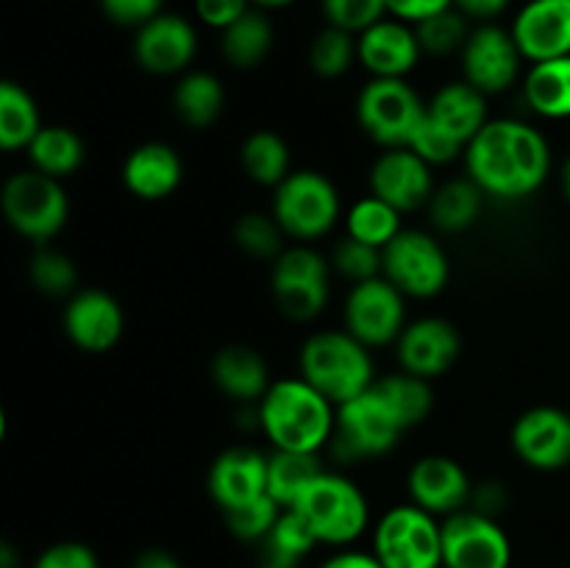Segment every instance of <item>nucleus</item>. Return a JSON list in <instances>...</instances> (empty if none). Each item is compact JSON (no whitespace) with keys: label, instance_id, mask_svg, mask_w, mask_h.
<instances>
[{"label":"nucleus","instance_id":"9d476101","mask_svg":"<svg viewBox=\"0 0 570 568\" xmlns=\"http://www.w3.org/2000/svg\"><path fill=\"white\" fill-rule=\"evenodd\" d=\"M426 115V104L417 98L406 78H373L356 98V117L373 143L384 148H406Z\"/></svg>","mask_w":570,"mask_h":568},{"label":"nucleus","instance_id":"ea45409f","mask_svg":"<svg viewBox=\"0 0 570 568\" xmlns=\"http://www.w3.org/2000/svg\"><path fill=\"white\" fill-rule=\"evenodd\" d=\"M356 56V37L343 28L326 26L309 45V67L321 78H340L351 70Z\"/></svg>","mask_w":570,"mask_h":568},{"label":"nucleus","instance_id":"f3484780","mask_svg":"<svg viewBox=\"0 0 570 568\" xmlns=\"http://www.w3.org/2000/svg\"><path fill=\"white\" fill-rule=\"evenodd\" d=\"M406 490H410L412 505L423 507L443 521L471 507L473 482L456 460L445 454H429L410 468Z\"/></svg>","mask_w":570,"mask_h":568},{"label":"nucleus","instance_id":"f704fd0d","mask_svg":"<svg viewBox=\"0 0 570 568\" xmlns=\"http://www.w3.org/2000/svg\"><path fill=\"white\" fill-rule=\"evenodd\" d=\"M404 232L401 226V212L390 206L387 200L367 195V198L356 200L345 215V234L362 243L373 245V248H387L399 234Z\"/></svg>","mask_w":570,"mask_h":568},{"label":"nucleus","instance_id":"c85d7f7f","mask_svg":"<svg viewBox=\"0 0 570 568\" xmlns=\"http://www.w3.org/2000/svg\"><path fill=\"white\" fill-rule=\"evenodd\" d=\"M484 189L473 182L471 176L451 178L443 187L434 189L432 200H429V215L432 223L445 234H456L471 228L479 221L484 206Z\"/></svg>","mask_w":570,"mask_h":568},{"label":"nucleus","instance_id":"20e7f679","mask_svg":"<svg viewBox=\"0 0 570 568\" xmlns=\"http://www.w3.org/2000/svg\"><path fill=\"white\" fill-rule=\"evenodd\" d=\"M293 510L304 516L317 543L334 546V549H348L354 540L365 535L367 523H371V507H367L365 493L343 473L323 471L321 477L312 479Z\"/></svg>","mask_w":570,"mask_h":568},{"label":"nucleus","instance_id":"de8ad7c7","mask_svg":"<svg viewBox=\"0 0 570 568\" xmlns=\"http://www.w3.org/2000/svg\"><path fill=\"white\" fill-rule=\"evenodd\" d=\"M106 20L122 28H142L154 17L161 14L165 0H98Z\"/></svg>","mask_w":570,"mask_h":568},{"label":"nucleus","instance_id":"5fc2aeb1","mask_svg":"<svg viewBox=\"0 0 570 568\" xmlns=\"http://www.w3.org/2000/svg\"><path fill=\"white\" fill-rule=\"evenodd\" d=\"M131 568H184L173 551L167 549H145L134 557Z\"/></svg>","mask_w":570,"mask_h":568},{"label":"nucleus","instance_id":"ddd939ff","mask_svg":"<svg viewBox=\"0 0 570 568\" xmlns=\"http://www.w3.org/2000/svg\"><path fill=\"white\" fill-rule=\"evenodd\" d=\"M343 317L345 332L367 349H382L395 343L406 329V295L384 276L354 284L345 298Z\"/></svg>","mask_w":570,"mask_h":568},{"label":"nucleus","instance_id":"f257e3e1","mask_svg":"<svg viewBox=\"0 0 570 568\" xmlns=\"http://www.w3.org/2000/svg\"><path fill=\"white\" fill-rule=\"evenodd\" d=\"M468 176L488 195L518 200L538 193L551 173L549 139L512 117L490 120L465 148Z\"/></svg>","mask_w":570,"mask_h":568},{"label":"nucleus","instance_id":"49530a36","mask_svg":"<svg viewBox=\"0 0 570 568\" xmlns=\"http://www.w3.org/2000/svg\"><path fill=\"white\" fill-rule=\"evenodd\" d=\"M33 568H100V560L81 540H56L39 551Z\"/></svg>","mask_w":570,"mask_h":568},{"label":"nucleus","instance_id":"1a4fd4ad","mask_svg":"<svg viewBox=\"0 0 570 568\" xmlns=\"http://www.w3.org/2000/svg\"><path fill=\"white\" fill-rule=\"evenodd\" d=\"M332 262L309 243L284 248L273 262V298L289 321H312L328 304L332 293Z\"/></svg>","mask_w":570,"mask_h":568},{"label":"nucleus","instance_id":"7ed1b4c3","mask_svg":"<svg viewBox=\"0 0 570 568\" xmlns=\"http://www.w3.org/2000/svg\"><path fill=\"white\" fill-rule=\"evenodd\" d=\"M301 376L321 390L334 407L348 404L376 384L373 360L365 343L351 332H317L301 345Z\"/></svg>","mask_w":570,"mask_h":568},{"label":"nucleus","instance_id":"58836bf2","mask_svg":"<svg viewBox=\"0 0 570 568\" xmlns=\"http://www.w3.org/2000/svg\"><path fill=\"white\" fill-rule=\"evenodd\" d=\"M284 228L278 221L265 212H245L237 223H234V243L239 251H245L254 259H273L276 262L284 251Z\"/></svg>","mask_w":570,"mask_h":568},{"label":"nucleus","instance_id":"a211bd4d","mask_svg":"<svg viewBox=\"0 0 570 568\" xmlns=\"http://www.w3.org/2000/svg\"><path fill=\"white\" fill-rule=\"evenodd\" d=\"M371 195L404 215L426 206L434 195L432 165L410 148H387L371 167Z\"/></svg>","mask_w":570,"mask_h":568},{"label":"nucleus","instance_id":"423d86ee","mask_svg":"<svg viewBox=\"0 0 570 568\" xmlns=\"http://www.w3.org/2000/svg\"><path fill=\"white\" fill-rule=\"evenodd\" d=\"M371 551L384 568H443V521L412 501L390 507L373 529Z\"/></svg>","mask_w":570,"mask_h":568},{"label":"nucleus","instance_id":"72a5a7b5","mask_svg":"<svg viewBox=\"0 0 570 568\" xmlns=\"http://www.w3.org/2000/svg\"><path fill=\"white\" fill-rule=\"evenodd\" d=\"M323 466L321 457L309 451H282L276 449L267 457V493L289 510L304 493L306 484L321 477Z\"/></svg>","mask_w":570,"mask_h":568},{"label":"nucleus","instance_id":"4d7b16f0","mask_svg":"<svg viewBox=\"0 0 570 568\" xmlns=\"http://www.w3.org/2000/svg\"><path fill=\"white\" fill-rule=\"evenodd\" d=\"M560 182H562V193H566V198L570 200V156L566 159V165H562Z\"/></svg>","mask_w":570,"mask_h":568},{"label":"nucleus","instance_id":"6e6d98bb","mask_svg":"<svg viewBox=\"0 0 570 568\" xmlns=\"http://www.w3.org/2000/svg\"><path fill=\"white\" fill-rule=\"evenodd\" d=\"M250 3H254L256 9L267 11V9H284V6H293L295 0H250Z\"/></svg>","mask_w":570,"mask_h":568},{"label":"nucleus","instance_id":"2f4dec72","mask_svg":"<svg viewBox=\"0 0 570 568\" xmlns=\"http://www.w3.org/2000/svg\"><path fill=\"white\" fill-rule=\"evenodd\" d=\"M83 139L67 126H42V131L28 145V159L33 170L53 178H67L83 165Z\"/></svg>","mask_w":570,"mask_h":568},{"label":"nucleus","instance_id":"4be33fe9","mask_svg":"<svg viewBox=\"0 0 570 568\" xmlns=\"http://www.w3.org/2000/svg\"><path fill=\"white\" fill-rule=\"evenodd\" d=\"M512 37L532 65L570 56V0H529L515 14Z\"/></svg>","mask_w":570,"mask_h":568},{"label":"nucleus","instance_id":"7c9ffc66","mask_svg":"<svg viewBox=\"0 0 570 568\" xmlns=\"http://www.w3.org/2000/svg\"><path fill=\"white\" fill-rule=\"evenodd\" d=\"M220 50L237 70H254L273 50V22L262 9H250L234 26L223 31Z\"/></svg>","mask_w":570,"mask_h":568},{"label":"nucleus","instance_id":"2eb2a0df","mask_svg":"<svg viewBox=\"0 0 570 568\" xmlns=\"http://www.w3.org/2000/svg\"><path fill=\"white\" fill-rule=\"evenodd\" d=\"M512 449L534 471L570 466V412L562 407H532L512 427Z\"/></svg>","mask_w":570,"mask_h":568},{"label":"nucleus","instance_id":"bb28decb","mask_svg":"<svg viewBox=\"0 0 570 568\" xmlns=\"http://www.w3.org/2000/svg\"><path fill=\"white\" fill-rule=\"evenodd\" d=\"M523 98L546 120L570 117V56L538 61L523 78Z\"/></svg>","mask_w":570,"mask_h":568},{"label":"nucleus","instance_id":"39448f33","mask_svg":"<svg viewBox=\"0 0 570 568\" xmlns=\"http://www.w3.org/2000/svg\"><path fill=\"white\" fill-rule=\"evenodd\" d=\"M404 423L399 421L376 384L348 404L337 407V427L332 434V454L343 466L384 457L399 445L404 434Z\"/></svg>","mask_w":570,"mask_h":568},{"label":"nucleus","instance_id":"5701e85b","mask_svg":"<svg viewBox=\"0 0 570 568\" xmlns=\"http://www.w3.org/2000/svg\"><path fill=\"white\" fill-rule=\"evenodd\" d=\"M209 496L220 512L237 510L267 496V457L248 445L223 451L212 462Z\"/></svg>","mask_w":570,"mask_h":568},{"label":"nucleus","instance_id":"e433bc0d","mask_svg":"<svg viewBox=\"0 0 570 568\" xmlns=\"http://www.w3.org/2000/svg\"><path fill=\"white\" fill-rule=\"evenodd\" d=\"M376 390L384 395V401L390 404V410L399 415V421L404 423V429L417 427L429 418L434 407L432 384L429 379L415 376V373H393V376H384L376 382Z\"/></svg>","mask_w":570,"mask_h":568},{"label":"nucleus","instance_id":"4c0bfd02","mask_svg":"<svg viewBox=\"0 0 570 568\" xmlns=\"http://www.w3.org/2000/svg\"><path fill=\"white\" fill-rule=\"evenodd\" d=\"M468 20H471V17L462 14L456 6H451V9L440 11V14L417 22L415 33H417V42H421L423 53L449 56V53H456V50L462 53V48H465L468 37H471V31H473V28L468 26Z\"/></svg>","mask_w":570,"mask_h":568},{"label":"nucleus","instance_id":"a19ab883","mask_svg":"<svg viewBox=\"0 0 570 568\" xmlns=\"http://www.w3.org/2000/svg\"><path fill=\"white\" fill-rule=\"evenodd\" d=\"M28 276H31V284L39 290V293L53 295V298L76 293V284H78L76 262L56 248H45L42 245V248L33 254L31 267H28Z\"/></svg>","mask_w":570,"mask_h":568},{"label":"nucleus","instance_id":"6ab92c4d","mask_svg":"<svg viewBox=\"0 0 570 568\" xmlns=\"http://www.w3.org/2000/svg\"><path fill=\"white\" fill-rule=\"evenodd\" d=\"M61 323H65V334L70 337V343L87 354H104V351L115 349L126 329V317H122L115 295L95 287L78 290L70 295Z\"/></svg>","mask_w":570,"mask_h":568},{"label":"nucleus","instance_id":"a878e982","mask_svg":"<svg viewBox=\"0 0 570 568\" xmlns=\"http://www.w3.org/2000/svg\"><path fill=\"white\" fill-rule=\"evenodd\" d=\"M212 382L239 404H259L271 390V368L250 345H226L212 360Z\"/></svg>","mask_w":570,"mask_h":568},{"label":"nucleus","instance_id":"a18cd8bd","mask_svg":"<svg viewBox=\"0 0 570 568\" xmlns=\"http://www.w3.org/2000/svg\"><path fill=\"white\" fill-rule=\"evenodd\" d=\"M406 148L415 150V154L421 156V159H426L429 165H449V161H454L456 156L465 154V148H462L460 143H454L449 134L440 131L434 123H429L426 115H423L421 126L415 128V134H412Z\"/></svg>","mask_w":570,"mask_h":568},{"label":"nucleus","instance_id":"37998d69","mask_svg":"<svg viewBox=\"0 0 570 568\" xmlns=\"http://www.w3.org/2000/svg\"><path fill=\"white\" fill-rule=\"evenodd\" d=\"M332 267L348 282L362 284L379 278L384 273V254L382 248H373V245L362 243L345 234L337 245H334L332 254Z\"/></svg>","mask_w":570,"mask_h":568},{"label":"nucleus","instance_id":"c756f323","mask_svg":"<svg viewBox=\"0 0 570 568\" xmlns=\"http://www.w3.org/2000/svg\"><path fill=\"white\" fill-rule=\"evenodd\" d=\"M317 546L315 532L298 510H284L276 527L259 543V568H301Z\"/></svg>","mask_w":570,"mask_h":568},{"label":"nucleus","instance_id":"9b49d317","mask_svg":"<svg viewBox=\"0 0 570 568\" xmlns=\"http://www.w3.org/2000/svg\"><path fill=\"white\" fill-rule=\"evenodd\" d=\"M384 254V273L390 284L410 298H434L445 290L451 276V262L440 239L432 234L404 228Z\"/></svg>","mask_w":570,"mask_h":568},{"label":"nucleus","instance_id":"473e14b6","mask_svg":"<svg viewBox=\"0 0 570 568\" xmlns=\"http://www.w3.org/2000/svg\"><path fill=\"white\" fill-rule=\"evenodd\" d=\"M39 131H42V117L31 92L17 81L0 84V148L9 154L28 148Z\"/></svg>","mask_w":570,"mask_h":568},{"label":"nucleus","instance_id":"f03ea898","mask_svg":"<svg viewBox=\"0 0 570 568\" xmlns=\"http://www.w3.org/2000/svg\"><path fill=\"white\" fill-rule=\"evenodd\" d=\"M256 410L259 429L267 434L273 449L282 451L317 454L323 445L332 443L337 427V407L304 376L273 382Z\"/></svg>","mask_w":570,"mask_h":568},{"label":"nucleus","instance_id":"864d4df0","mask_svg":"<svg viewBox=\"0 0 570 568\" xmlns=\"http://www.w3.org/2000/svg\"><path fill=\"white\" fill-rule=\"evenodd\" d=\"M510 3L512 0H454V6L462 14L479 22H490L493 17H499L501 11H507Z\"/></svg>","mask_w":570,"mask_h":568},{"label":"nucleus","instance_id":"393cba45","mask_svg":"<svg viewBox=\"0 0 570 568\" xmlns=\"http://www.w3.org/2000/svg\"><path fill=\"white\" fill-rule=\"evenodd\" d=\"M426 117L429 123L440 128L443 134H449L454 143H460L462 148L473 143L479 131L490 123L488 117V95L479 92L473 84L468 81H454L440 87L432 95V100L426 104Z\"/></svg>","mask_w":570,"mask_h":568},{"label":"nucleus","instance_id":"4468645a","mask_svg":"<svg viewBox=\"0 0 570 568\" xmlns=\"http://www.w3.org/2000/svg\"><path fill=\"white\" fill-rule=\"evenodd\" d=\"M521 65L523 53L512 31L495 26V22H482L479 28H473L462 48L465 81L484 95L507 92L521 76Z\"/></svg>","mask_w":570,"mask_h":568},{"label":"nucleus","instance_id":"8fccbe9b","mask_svg":"<svg viewBox=\"0 0 570 568\" xmlns=\"http://www.w3.org/2000/svg\"><path fill=\"white\" fill-rule=\"evenodd\" d=\"M387 3V14L395 17L401 22H410V26H417V22L429 20V17L440 14V11L451 9L454 0H384Z\"/></svg>","mask_w":570,"mask_h":568},{"label":"nucleus","instance_id":"09e8293b","mask_svg":"<svg viewBox=\"0 0 570 568\" xmlns=\"http://www.w3.org/2000/svg\"><path fill=\"white\" fill-rule=\"evenodd\" d=\"M254 9L250 0H195V14L204 26L217 28V31H226L228 26L245 17Z\"/></svg>","mask_w":570,"mask_h":568},{"label":"nucleus","instance_id":"c9c22d12","mask_svg":"<svg viewBox=\"0 0 570 568\" xmlns=\"http://www.w3.org/2000/svg\"><path fill=\"white\" fill-rule=\"evenodd\" d=\"M243 159L245 173L254 178L262 187H278L284 178L289 176V145L276 131H254L243 143Z\"/></svg>","mask_w":570,"mask_h":568},{"label":"nucleus","instance_id":"412c9836","mask_svg":"<svg viewBox=\"0 0 570 568\" xmlns=\"http://www.w3.org/2000/svg\"><path fill=\"white\" fill-rule=\"evenodd\" d=\"M415 26L384 17L356 37V56L373 78H406L421 61Z\"/></svg>","mask_w":570,"mask_h":568},{"label":"nucleus","instance_id":"c03bdc74","mask_svg":"<svg viewBox=\"0 0 570 568\" xmlns=\"http://www.w3.org/2000/svg\"><path fill=\"white\" fill-rule=\"evenodd\" d=\"M323 17L328 26L343 28V31L360 37L379 20L387 14V3L384 0H321Z\"/></svg>","mask_w":570,"mask_h":568},{"label":"nucleus","instance_id":"cd10ccee","mask_svg":"<svg viewBox=\"0 0 570 568\" xmlns=\"http://www.w3.org/2000/svg\"><path fill=\"white\" fill-rule=\"evenodd\" d=\"M173 106L189 128H209L226 109V89L215 72L193 70L173 89Z\"/></svg>","mask_w":570,"mask_h":568},{"label":"nucleus","instance_id":"603ef678","mask_svg":"<svg viewBox=\"0 0 570 568\" xmlns=\"http://www.w3.org/2000/svg\"><path fill=\"white\" fill-rule=\"evenodd\" d=\"M317 568H384V566L376 560L373 551H360L348 546V549L334 551V555L326 557Z\"/></svg>","mask_w":570,"mask_h":568},{"label":"nucleus","instance_id":"0eeeda50","mask_svg":"<svg viewBox=\"0 0 570 568\" xmlns=\"http://www.w3.org/2000/svg\"><path fill=\"white\" fill-rule=\"evenodd\" d=\"M273 217L298 243L326 237L340 221L337 187L317 170L289 173L273 195Z\"/></svg>","mask_w":570,"mask_h":568},{"label":"nucleus","instance_id":"aec40b11","mask_svg":"<svg viewBox=\"0 0 570 568\" xmlns=\"http://www.w3.org/2000/svg\"><path fill=\"white\" fill-rule=\"evenodd\" d=\"M460 349V332L454 329V323L443 321V317H421V321L406 323L401 337L395 340V356H399L401 368L406 373L429 379V382L454 365Z\"/></svg>","mask_w":570,"mask_h":568},{"label":"nucleus","instance_id":"dca6fc26","mask_svg":"<svg viewBox=\"0 0 570 568\" xmlns=\"http://www.w3.org/2000/svg\"><path fill=\"white\" fill-rule=\"evenodd\" d=\"M198 53V31L181 14L161 11L134 37V59L150 76H176L193 65Z\"/></svg>","mask_w":570,"mask_h":568},{"label":"nucleus","instance_id":"b1692460","mask_svg":"<svg viewBox=\"0 0 570 568\" xmlns=\"http://www.w3.org/2000/svg\"><path fill=\"white\" fill-rule=\"evenodd\" d=\"M184 161L167 143H142L122 161V184L139 200H161L178 189Z\"/></svg>","mask_w":570,"mask_h":568},{"label":"nucleus","instance_id":"6e6552de","mask_svg":"<svg viewBox=\"0 0 570 568\" xmlns=\"http://www.w3.org/2000/svg\"><path fill=\"white\" fill-rule=\"evenodd\" d=\"M0 200H3V215L9 226L37 245L56 237L70 217V198L59 178L45 176L33 167L14 173L3 184Z\"/></svg>","mask_w":570,"mask_h":568},{"label":"nucleus","instance_id":"3c124183","mask_svg":"<svg viewBox=\"0 0 570 568\" xmlns=\"http://www.w3.org/2000/svg\"><path fill=\"white\" fill-rule=\"evenodd\" d=\"M510 505V490L504 488V482L499 479H488L482 484H473V496H471V510L482 512V516L499 518L501 512L507 510Z\"/></svg>","mask_w":570,"mask_h":568},{"label":"nucleus","instance_id":"f8f14e48","mask_svg":"<svg viewBox=\"0 0 570 568\" xmlns=\"http://www.w3.org/2000/svg\"><path fill=\"white\" fill-rule=\"evenodd\" d=\"M512 540L499 518L462 510L443 518V568H510Z\"/></svg>","mask_w":570,"mask_h":568},{"label":"nucleus","instance_id":"79ce46f5","mask_svg":"<svg viewBox=\"0 0 570 568\" xmlns=\"http://www.w3.org/2000/svg\"><path fill=\"white\" fill-rule=\"evenodd\" d=\"M282 512H284V507L278 505L271 493H267V496H262V499L250 501V505L223 512V518H226V527L234 538L243 540V543L259 546L262 540L271 535V529L276 527V521L282 518Z\"/></svg>","mask_w":570,"mask_h":568}]
</instances>
